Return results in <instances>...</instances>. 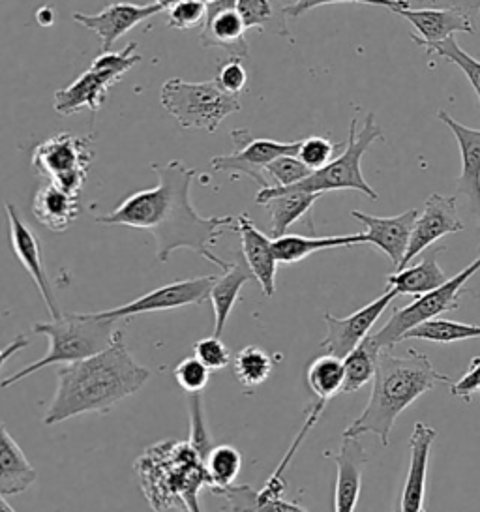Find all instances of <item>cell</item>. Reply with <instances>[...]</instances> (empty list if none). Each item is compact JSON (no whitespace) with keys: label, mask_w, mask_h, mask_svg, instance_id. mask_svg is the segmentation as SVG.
<instances>
[{"label":"cell","mask_w":480,"mask_h":512,"mask_svg":"<svg viewBox=\"0 0 480 512\" xmlns=\"http://www.w3.org/2000/svg\"><path fill=\"white\" fill-rule=\"evenodd\" d=\"M150 169L158 177L154 188L126 197L115 211L96 216V222L149 231L156 239V257L162 263H167L177 250H192L225 271L229 261L216 256L212 248L225 231H235L237 218L201 216L195 211L192 184L197 169L194 167L171 160L164 166L152 164Z\"/></svg>","instance_id":"cell-1"},{"label":"cell","mask_w":480,"mask_h":512,"mask_svg":"<svg viewBox=\"0 0 480 512\" xmlns=\"http://www.w3.org/2000/svg\"><path fill=\"white\" fill-rule=\"evenodd\" d=\"M57 379V391L45 411V426H55L83 413H109L120 400L145 387L150 370L134 361L124 332L117 331L104 351L60 366Z\"/></svg>","instance_id":"cell-2"},{"label":"cell","mask_w":480,"mask_h":512,"mask_svg":"<svg viewBox=\"0 0 480 512\" xmlns=\"http://www.w3.org/2000/svg\"><path fill=\"white\" fill-rule=\"evenodd\" d=\"M449 381V377L437 372L430 359L417 349H409L404 357L390 355L389 349H383L377 361L370 402L345 428L342 437L374 434L381 439V445L387 447L392 426L405 409L424 392L432 391L437 383Z\"/></svg>","instance_id":"cell-3"},{"label":"cell","mask_w":480,"mask_h":512,"mask_svg":"<svg viewBox=\"0 0 480 512\" xmlns=\"http://www.w3.org/2000/svg\"><path fill=\"white\" fill-rule=\"evenodd\" d=\"M141 492L156 512H203L199 492L210 488L205 462L188 441H162L135 462Z\"/></svg>","instance_id":"cell-4"},{"label":"cell","mask_w":480,"mask_h":512,"mask_svg":"<svg viewBox=\"0 0 480 512\" xmlns=\"http://www.w3.org/2000/svg\"><path fill=\"white\" fill-rule=\"evenodd\" d=\"M117 323L119 321H113V319L92 317L89 312L68 314L60 319H53L49 323H36L34 332L42 334L49 340L47 353L40 361L32 362L29 366L21 368L19 372L6 377L0 383V387L2 389L12 387L15 383L44 370L47 366L72 364L104 351L105 347L113 342Z\"/></svg>","instance_id":"cell-5"},{"label":"cell","mask_w":480,"mask_h":512,"mask_svg":"<svg viewBox=\"0 0 480 512\" xmlns=\"http://www.w3.org/2000/svg\"><path fill=\"white\" fill-rule=\"evenodd\" d=\"M383 130L375 122L374 113L366 117V121L359 128V121L353 119L349 124V136L345 141V149L340 156H336L327 166L314 171L308 179L300 181L299 184L287 186L282 190L289 192H308V194H325V192H344V190H355L368 199L377 201L379 196L375 194L374 188L366 182L362 175V156L374 145L375 141H381ZM276 188V186H274Z\"/></svg>","instance_id":"cell-6"},{"label":"cell","mask_w":480,"mask_h":512,"mask_svg":"<svg viewBox=\"0 0 480 512\" xmlns=\"http://www.w3.org/2000/svg\"><path fill=\"white\" fill-rule=\"evenodd\" d=\"M160 102L180 128L207 134H214L229 115L240 111L239 96L222 91L214 79L194 83L173 77L165 81Z\"/></svg>","instance_id":"cell-7"},{"label":"cell","mask_w":480,"mask_h":512,"mask_svg":"<svg viewBox=\"0 0 480 512\" xmlns=\"http://www.w3.org/2000/svg\"><path fill=\"white\" fill-rule=\"evenodd\" d=\"M137 47V42H132L122 51H107L98 55L89 70L77 77L72 85L55 92V113L60 117H72L85 107L92 113L100 111L107 100L109 89L117 85L135 64L141 62Z\"/></svg>","instance_id":"cell-8"},{"label":"cell","mask_w":480,"mask_h":512,"mask_svg":"<svg viewBox=\"0 0 480 512\" xmlns=\"http://www.w3.org/2000/svg\"><path fill=\"white\" fill-rule=\"evenodd\" d=\"M94 160V136H74L62 132L36 145L30 164L45 181L57 184L64 192L79 196L87 184Z\"/></svg>","instance_id":"cell-9"},{"label":"cell","mask_w":480,"mask_h":512,"mask_svg":"<svg viewBox=\"0 0 480 512\" xmlns=\"http://www.w3.org/2000/svg\"><path fill=\"white\" fill-rule=\"evenodd\" d=\"M479 271L480 256L471 265H467L464 271L458 272L454 278L447 280L443 286L420 295L417 301L411 302L402 310H396L389 321L372 336L375 346L381 349H392L400 342H404L405 334L411 329L419 327L426 321H432L443 312L458 310L460 295L464 291L465 284Z\"/></svg>","instance_id":"cell-10"},{"label":"cell","mask_w":480,"mask_h":512,"mask_svg":"<svg viewBox=\"0 0 480 512\" xmlns=\"http://www.w3.org/2000/svg\"><path fill=\"white\" fill-rule=\"evenodd\" d=\"M231 141L235 143L237 151L225 156H214L210 160V167L214 171H229L233 179L246 175L261 190L270 188L265 167L282 156H297L300 149V141L282 143L274 139H261V137H254L248 128L233 130Z\"/></svg>","instance_id":"cell-11"},{"label":"cell","mask_w":480,"mask_h":512,"mask_svg":"<svg viewBox=\"0 0 480 512\" xmlns=\"http://www.w3.org/2000/svg\"><path fill=\"white\" fill-rule=\"evenodd\" d=\"M214 280H216V276H199V278H190V280H179V282L152 289L143 297L128 302V304H122L119 308L89 312V314L98 319L128 321V319L141 316V314L165 312V310H175V308H184V306H199V304L209 301L210 289H212Z\"/></svg>","instance_id":"cell-12"},{"label":"cell","mask_w":480,"mask_h":512,"mask_svg":"<svg viewBox=\"0 0 480 512\" xmlns=\"http://www.w3.org/2000/svg\"><path fill=\"white\" fill-rule=\"evenodd\" d=\"M4 209H6V218H8V226H10V242H12V250H14L15 256L19 259V263L23 265V269L32 276V280L38 287L51 317L60 319L64 314L60 312L59 302H57L55 291H53V284H51L47 271H45L42 241L38 239L34 229L23 220L21 212L15 207L14 203H4Z\"/></svg>","instance_id":"cell-13"},{"label":"cell","mask_w":480,"mask_h":512,"mask_svg":"<svg viewBox=\"0 0 480 512\" xmlns=\"http://www.w3.org/2000/svg\"><path fill=\"white\" fill-rule=\"evenodd\" d=\"M396 297H398V291L387 289V293H383L379 299L366 304L351 316L336 317L325 314L327 336L321 340L319 347L325 349L329 355L345 359L362 340L368 338L375 321L385 314V310Z\"/></svg>","instance_id":"cell-14"},{"label":"cell","mask_w":480,"mask_h":512,"mask_svg":"<svg viewBox=\"0 0 480 512\" xmlns=\"http://www.w3.org/2000/svg\"><path fill=\"white\" fill-rule=\"evenodd\" d=\"M460 231H464V224L456 211V196H441L434 192L426 199L424 209L417 216L402 267L398 271L405 269L415 257L420 256L434 242L443 239L445 235L460 233Z\"/></svg>","instance_id":"cell-15"},{"label":"cell","mask_w":480,"mask_h":512,"mask_svg":"<svg viewBox=\"0 0 480 512\" xmlns=\"http://www.w3.org/2000/svg\"><path fill=\"white\" fill-rule=\"evenodd\" d=\"M237 0H212L207 2L203 32L199 34L201 47H218L229 59L246 61L250 47L246 40V27L235 8Z\"/></svg>","instance_id":"cell-16"},{"label":"cell","mask_w":480,"mask_h":512,"mask_svg":"<svg viewBox=\"0 0 480 512\" xmlns=\"http://www.w3.org/2000/svg\"><path fill=\"white\" fill-rule=\"evenodd\" d=\"M165 12L156 2L150 4H132V2H117L109 4L98 14H74L75 23L85 27L87 31L94 32L102 40V53L111 51L113 44L122 38L126 32L132 31L139 23L147 21L149 17Z\"/></svg>","instance_id":"cell-17"},{"label":"cell","mask_w":480,"mask_h":512,"mask_svg":"<svg viewBox=\"0 0 480 512\" xmlns=\"http://www.w3.org/2000/svg\"><path fill=\"white\" fill-rule=\"evenodd\" d=\"M325 458L336 464L334 512H355L362 490V473L368 464V452L360 437H344L336 452H325Z\"/></svg>","instance_id":"cell-18"},{"label":"cell","mask_w":480,"mask_h":512,"mask_svg":"<svg viewBox=\"0 0 480 512\" xmlns=\"http://www.w3.org/2000/svg\"><path fill=\"white\" fill-rule=\"evenodd\" d=\"M437 432L426 422H417L413 434L409 437V469L405 477L404 490L398 501L396 512L424 511L426 497V479H428V464L430 452L434 445Z\"/></svg>","instance_id":"cell-19"},{"label":"cell","mask_w":480,"mask_h":512,"mask_svg":"<svg viewBox=\"0 0 480 512\" xmlns=\"http://www.w3.org/2000/svg\"><path fill=\"white\" fill-rule=\"evenodd\" d=\"M351 216L368 227V231L364 233L366 244H374L375 248L385 252L394 265V271H398L402 267L419 211L411 209L390 218L372 216L360 211L351 212Z\"/></svg>","instance_id":"cell-20"},{"label":"cell","mask_w":480,"mask_h":512,"mask_svg":"<svg viewBox=\"0 0 480 512\" xmlns=\"http://www.w3.org/2000/svg\"><path fill=\"white\" fill-rule=\"evenodd\" d=\"M235 231L240 237V256L246 261L254 280L261 286L265 297H272L276 291L278 259L274 256L272 241L261 229H257L248 214H240Z\"/></svg>","instance_id":"cell-21"},{"label":"cell","mask_w":480,"mask_h":512,"mask_svg":"<svg viewBox=\"0 0 480 512\" xmlns=\"http://www.w3.org/2000/svg\"><path fill=\"white\" fill-rule=\"evenodd\" d=\"M437 119L449 126L458 141L462 154V173L456 184V192L469 201L480 226V130L454 121L447 111H439Z\"/></svg>","instance_id":"cell-22"},{"label":"cell","mask_w":480,"mask_h":512,"mask_svg":"<svg viewBox=\"0 0 480 512\" xmlns=\"http://www.w3.org/2000/svg\"><path fill=\"white\" fill-rule=\"evenodd\" d=\"M398 16L407 19L419 34H411L417 46L430 47L454 36L456 32L475 34V21L456 12V10H441V8H404L396 12Z\"/></svg>","instance_id":"cell-23"},{"label":"cell","mask_w":480,"mask_h":512,"mask_svg":"<svg viewBox=\"0 0 480 512\" xmlns=\"http://www.w3.org/2000/svg\"><path fill=\"white\" fill-rule=\"evenodd\" d=\"M321 194L308 192H289L282 188H263L255 196V203L265 207L270 214V235L272 239L284 237L285 231L295 222L310 214L315 201Z\"/></svg>","instance_id":"cell-24"},{"label":"cell","mask_w":480,"mask_h":512,"mask_svg":"<svg viewBox=\"0 0 480 512\" xmlns=\"http://www.w3.org/2000/svg\"><path fill=\"white\" fill-rule=\"evenodd\" d=\"M30 211L40 226L53 233H64L79 216V196L64 192L57 184L45 181L32 197Z\"/></svg>","instance_id":"cell-25"},{"label":"cell","mask_w":480,"mask_h":512,"mask_svg":"<svg viewBox=\"0 0 480 512\" xmlns=\"http://www.w3.org/2000/svg\"><path fill=\"white\" fill-rule=\"evenodd\" d=\"M38 481V471L32 466L23 449L17 445L8 426L0 421V494L19 496Z\"/></svg>","instance_id":"cell-26"},{"label":"cell","mask_w":480,"mask_h":512,"mask_svg":"<svg viewBox=\"0 0 480 512\" xmlns=\"http://www.w3.org/2000/svg\"><path fill=\"white\" fill-rule=\"evenodd\" d=\"M252 280H254V274L250 272L242 256L237 257L235 261H229V267L225 269L224 274L214 280L209 295V301L214 310V336L218 338L222 336L227 319L240 301L242 287Z\"/></svg>","instance_id":"cell-27"},{"label":"cell","mask_w":480,"mask_h":512,"mask_svg":"<svg viewBox=\"0 0 480 512\" xmlns=\"http://www.w3.org/2000/svg\"><path fill=\"white\" fill-rule=\"evenodd\" d=\"M357 244H366L364 233L334 235V237H302V235L285 233L284 237H278L272 241L274 256L278 259V263H284V265L300 263L317 252H325L332 248H349Z\"/></svg>","instance_id":"cell-28"},{"label":"cell","mask_w":480,"mask_h":512,"mask_svg":"<svg viewBox=\"0 0 480 512\" xmlns=\"http://www.w3.org/2000/svg\"><path fill=\"white\" fill-rule=\"evenodd\" d=\"M447 274L439 267L435 254L424 257L413 267H405L402 271L389 274L387 284L389 289L398 291V295H424L447 282Z\"/></svg>","instance_id":"cell-29"},{"label":"cell","mask_w":480,"mask_h":512,"mask_svg":"<svg viewBox=\"0 0 480 512\" xmlns=\"http://www.w3.org/2000/svg\"><path fill=\"white\" fill-rule=\"evenodd\" d=\"M284 0H237L235 8L248 29L270 32L276 36H289Z\"/></svg>","instance_id":"cell-30"},{"label":"cell","mask_w":480,"mask_h":512,"mask_svg":"<svg viewBox=\"0 0 480 512\" xmlns=\"http://www.w3.org/2000/svg\"><path fill=\"white\" fill-rule=\"evenodd\" d=\"M381 347L375 346L372 336L362 340L359 346L355 347L344 359V385L342 392L351 394L357 392L374 381L377 361L381 355Z\"/></svg>","instance_id":"cell-31"},{"label":"cell","mask_w":480,"mask_h":512,"mask_svg":"<svg viewBox=\"0 0 480 512\" xmlns=\"http://www.w3.org/2000/svg\"><path fill=\"white\" fill-rule=\"evenodd\" d=\"M214 494L224 497L231 512H308L299 503L285 501L284 497L257 499L254 488L246 484H231Z\"/></svg>","instance_id":"cell-32"},{"label":"cell","mask_w":480,"mask_h":512,"mask_svg":"<svg viewBox=\"0 0 480 512\" xmlns=\"http://www.w3.org/2000/svg\"><path fill=\"white\" fill-rule=\"evenodd\" d=\"M473 338H480V325L458 323V321L437 319V317L411 329L404 336V340H424L434 344H454V342H464Z\"/></svg>","instance_id":"cell-33"},{"label":"cell","mask_w":480,"mask_h":512,"mask_svg":"<svg viewBox=\"0 0 480 512\" xmlns=\"http://www.w3.org/2000/svg\"><path fill=\"white\" fill-rule=\"evenodd\" d=\"M308 385L319 400L329 402L330 398L342 392L344 359H338L329 353L317 357L308 368Z\"/></svg>","instance_id":"cell-34"},{"label":"cell","mask_w":480,"mask_h":512,"mask_svg":"<svg viewBox=\"0 0 480 512\" xmlns=\"http://www.w3.org/2000/svg\"><path fill=\"white\" fill-rule=\"evenodd\" d=\"M205 467L209 473L210 492L224 490L237 481L242 469V454L231 445L212 447V451L205 460Z\"/></svg>","instance_id":"cell-35"},{"label":"cell","mask_w":480,"mask_h":512,"mask_svg":"<svg viewBox=\"0 0 480 512\" xmlns=\"http://www.w3.org/2000/svg\"><path fill=\"white\" fill-rule=\"evenodd\" d=\"M272 368L274 362L270 359L269 353L257 346L242 347L233 361L235 376L239 379L240 385L248 389L263 385L272 374Z\"/></svg>","instance_id":"cell-36"},{"label":"cell","mask_w":480,"mask_h":512,"mask_svg":"<svg viewBox=\"0 0 480 512\" xmlns=\"http://www.w3.org/2000/svg\"><path fill=\"white\" fill-rule=\"evenodd\" d=\"M426 53H428V57H434L435 55V57H441L445 61L456 64L464 72L465 77L469 79L473 91L477 92L480 107V61L473 59L469 53H465L464 49L458 46L454 36H450V38L435 44V46L426 47Z\"/></svg>","instance_id":"cell-37"},{"label":"cell","mask_w":480,"mask_h":512,"mask_svg":"<svg viewBox=\"0 0 480 512\" xmlns=\"http://www.w3.org/2000/svg\"><path fill=\"white\" fill-rule=\"evenodd\" d=\"M267 179L270 182V188H287L293 184H299L300 181L308 179L314 171L308 166H304L297 156H282L274 162H270L265 167Z\"/></svg>","instance_id":"cell-38"},{"label":"cell","mask_w":480,"mask_h":512,"mask_svg":"<svg viewBox=\"0 0 480 512\" xmlns=\"http://www.w3.org/2000/svg\"><path fill=\"white\" fill-rule=\"evenodd\" d=\"M188 409H190V439H188V443L194 447L197 454L201 456V460L205 462L214 445H212L209 428L205 424L203 398L199 394H190Z\"/></svg>","instance_id":"cell-39"},{"label":"cell","mask_w":480,"mask_h":512,"mask_svg":"<svg viewBox=\"0 0 480 512\" xmlns=\"http://www.w3.org/2000/svg\"><path fill=\"white\" fill-rule=\"evenodd\" d=\"M327 4H368V6H377V8H385L392 14L404 10V8H411L409 0H295L293 4L285 6V14L287 17L304 16L306 12L319 8V6H327Z\"/></svg>","instance_id":"cell-40"},{"label":"cell","mask_w":480,"mask_h":512,"mask_svg":"<svg viewBox=\"0 0 480 512\" xmlns=\"http://www.w3.org/2000/svg\"><path fill=\"white\" fill-rule=\"evenodd\" d=\"M338 147H342V145L332 143L327 137H306V139L300 141L297 158L304 166L310 167L312 171H317V169L327 166L329 162L334 160V154H336Z\"/></svg>","instance_id":"cell-41"},{"label":"cell","mask_w":480,"mask_h":512,"mask_svg":"<svg viewBox=\"0 0 480 512\" xmlns=\"http://www.w3.org/2000/svg\"><path fill=\"white\" fill-rule=\"evenodd\" d=\"M207 4L203 0H179L167 10V25L177 31L194 29L205 21Z\"/></svg>","instance_id":"cell-42"},{"label":"cell","mask_w":480,"mask_h":512,"mask_svg":"<svg viewBox=\"0 0 480 512\" xmlns=\"http://www.w3.org/2000/svg\"><path fill=\"white\" fill-rule=\"evenodd\" d=\"M173 376L180 389H184L188 394H201L209 385L210 370L199 359L188 357L175 366Z\"/></svg>","instance_id":"cell-43"},{"label":"cell","mask_w":480,"mask_h":512,"mask_svg":"<svg viewBox=\"0 0 480 512\" xmlns=\"http://www.w3.org/2000/svg\"><path fill=\"white\" fill-rule=\"evenodd\" d=\"M194 357L203 362L210 372L212 370H224L231 362V353L218 336H209L201 338L194 344Z\"/></svg>","instance_id":"cell-44"},{"label":"cell","mask_w":480,"mask_h":512,"mask_svg":"<svg viewBox=\"0 0 480 512\" xmlns=\"http://www.w3.org/2000/svg\"><path fill=\"white\" fill-rule=\"evenodd\" d=\"M222 91L231 96H242L248 91V72L239 59L222 62L218 68V76L214 79Z\"/></svg>","instance_id":"cell-45"},{"label":"cell","mask_w":480,"mask_h":512,"mask_svg":"<svg viewBox=\"0 0 480 512\" xmlns=\"http://www.w3.org/2000/svg\"><path fill=\"white\" fill-rule=\"evenodd\" d=\"M419 4L422 8L456 10L473 21L480 14V0H419Z\"/></svg>","instance_id":"cell-46"},{"label":"cell","mask_w":480,"mask_h":512,"mask_svg":"<svg viewBox=\"0 0 480 512\" xmlns=\"http://www.w3.org/2000/svg\"><path fill=\"white\" fill-rule=\"evenodd\" d=\"M27 346H29V338H27L25 334H17L14 340H12V342H10L8 346H6V351H4V355L0 357V370L4 368V364H6V362L10 361L12 357H15V353H17V351H21L23 347Z\"/></svg>","instance_id":"cell-47"},{"label":"cell","mask_w":480,"mask_h":512,"mask_svg":"<svg viewBox=\"0 0 480 512\" xmlns=\"http://www.w3.org/2000/svg\"><path fill=\"white\" fill-rule=\"evenodd\" d=\"M55 10L53 8H42L40 12H36V19L40 21L42 27H49L53 21H55Z\"/></svg>","instance_id":"cell-48"},{"label":"cell","mask_w":480,"mask_h":512,"mask_svg":"<svg viewBox=\"0 0 480 512\" xmlns=\"http://www.w3.org/2000/svg\"><path fill=\"white\" fill-rule=\"evenodd\" d=\"M6 499H8V497H4L0 494V512H17Z\"/></svg>","instance_id":"cell-49"},{"label":"cell","mask_w":480,"mask_h":512,"mask_svg":"<svg viewBox=\"0 0 480 512\" xmlns=\"http://www.w3.org/2000/svg\"><path fill=\"white\" fill-rule=\"evenodd\" d=\"M154 2H156V4H158V6H162V8H164L165 12H167V10H169V8H171V6H173V4H177V2H179V0H154Z\"/></svg>","instance_id":"cell-50"},{"label":"cell","mask_w":480,"mask_h":512,"mask_svg":"<svg viewBox=\"0 0 480 512\" xmlns=\"http://www.w3.org/2000/svg\"><path fill=\"white\" fill-rule=\"evenodd\" d=\"M469 374H480V357H475L471 361V368H469Z\"/></svg>","instance_id":"cell-51"},{"label":"cell","mask_w":480,"mask_h":512,"mask_svg":"<svg viewBox=\"0 0 480 512\" xmlns=\"http://www.w3.org/2000/svg\"><path fill=\"white\" fill-rule=\"evenodd\" d=\"M203 2H205V4H207V2H212V0H203Z\"/></svg>","instance_id":"cell-52"},{"label":"cell","mask_w":480,"mask_h":512,"mask_svg":"<svg viewBox=\"0 0 480 512\" xmlns=\"http://www.w3.org/2000/svg\"><path fill=\"white\" fill-rule=\"evenodd\" d=\"M422 512H426V511H422Z\"/></svg>","instance_id":"cell-53"},{"label":"cell","mask_w":480,"mask_h":512,"mask_svg":"<svg viewBox=\"0 0 480 512\" xmlns=\"http://www.w3.org/2000/svg\"><path fill=\"white\" fill-rule=\"evenodd\" d=\"M0 2H2V0H0Z\"/></svg>","instance_id":"cell-54"}]
</instances>
